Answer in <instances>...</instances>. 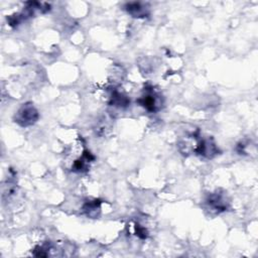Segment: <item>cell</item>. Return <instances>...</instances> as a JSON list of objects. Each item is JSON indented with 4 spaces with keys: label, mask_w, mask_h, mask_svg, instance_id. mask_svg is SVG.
Here are the masks:
<instances>
[{
    "label": "cell",
    "mask_w": 258,
    "mask_h": 258,
    "mask_svg": "<svg viewBox=\"0 0 258 258\" xmlns=\"http://www.w3.org/2000/svg\"><path fill=\"white\" fill-rule=\"evenodd\" d=\"M38 119V112L32 103H25L17 111L15 120L20 126L28 127L34 124Z\"/></svg>",
    "instance_id": "1"
},
{
    "label": "cell",
    "mask_w": 258,
    "mask_h": 258,
    "mask_svg": "<svg viewBox=\"0 0 258 258\" xmlns=\"http://www.w3.org/2000/svg\"><path fill=\"white\" fill-rule=\"evenodd\" d=\"M194 151L204 158L212 159L218 153L219 149L217 148L215 143L212 139H201L198 145H196L195 149H194Z\"/></svg>",
    "instance_id": "3"
},
{
    "label": "cell",
    "mask_w": 258,
    "mask_h": 258,
    "mask_svg": "<svg viewBox=\"0 0 258 258\" xmlns=\"http://www.w3.org/2000/svg\"><path fill=\"white\" fill-rule=\"evenodd\" d=\"M125 9L129 15L133 17L143 18L149 15V7L147 4L143 2H130L125 5Z\"/></svg>",
    "instance_id": "4"
},
{
    "label": "cell",
    "mask_w": 258,
    "mask_h": 258,
    "mask_svg": "<svg viewBox=\"0 0 258 258\" xmlns=\"http://www.w3.org/2000/svg\"><path fill=\"white\" fill-rule=\"evenodd\" d=\"M137 102L149 112H157L161 107V96L154 92L153 88L145 89V94L140 97Z\"/></svg>",
    "instance_id": "2"
},
{
    "label": "cell",
    "mask_w": 258,
    "mask_h": 258,
    "mask_svg": "<svg viewBox=\"0 0 258 258\" xmlns=\"http://www.w3.org/2000/svg\"><path fill=\"white\" fill-rule=\"evenodd\" d=\"M84 211L89 217L95 218L97 216V212L100 211V201H92L89 202L84 206Z\"/></svg>",
    "instance_id": "7"
},
{
    "label": "cell",
    "mask_w": 258,
    "mask_h": 258,
    "mask_svg": "<svg viewBox=\"0 0 258 258\" xmlns=\"http://www.w3.org/2000/svg\"><path fill=\"white\" fill-rule=\"evenodd\" d=\"M129 103H130V101H129V99L124 96L123 94L119 93L118 91H114L111 95V100H110V104L113 105V106H117V107H126L128 106Z\"/></svg>",
    "instance_id": "6"
},
{
    "label": "cell",
    "mask_w": 258,
    "mask_h": 258,
    "mask_svg": "<svg viewBox=\"0 0 258 258\" xmlns=\"http://www.w3.org/2000/svg\"><path fill=\"white\" fill-rule=\"evenodd\" d=\"M135 233H136V236H138L141 239H145L148 236V233H147L146 229L144 228V227L139 226V225H136L135 226Z\"/></svg>",
    "instance_id": "8"
},
{
    "label": "cell",
    "mask_w": 258,
    "mask_h": 258,
    "mask_svg": "<svg viewBox=\"0 0 258 258\" xmlns=\"http://www.w3.org/2000/svg\"><path fill=\"white\" fill-rule=\"evenodd\" d=\"M207 203L216 212H224L227 209V202L220 194H212L209 196Z\"/></svg>",
    "instance_id": "5"
}]
</instances>
